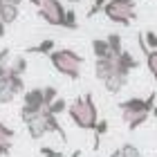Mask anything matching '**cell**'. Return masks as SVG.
I'll return each mask as SVG.
<instances>
[{
  "instance_id": "5bb4252c",
  "label": "cell",
  "mask_w": 157,
  "mask_h": 157,
  "mask_svg": "<svg viewBox=\"0 0 157 157\" xmlns=\"http://www.w3.org/2000/svg\"><path fill=\"white\" fill-rule=\"evenodd\" d=\"M0 20L2 25H11L18 20V7H11V5H0Z\"/></svg>"
},
{
  "instance_id": "30bf717a",
  "label": "cell",
  "mask_w": 157,
  "mask_h": 157,
  "mask_svg": "<svg viewBox=\"0 0 157 157\" xmlns=\"http://www.w3.org/2000/svg\"><path fill=\"white\" fill-rule=\"evenodd\" d=\"M128 83V76H124V74H119V72H112L108 78L103 81V85H105V90L108 92H112V94H117V92H121L124 90V85Z\"/></svg>"
},
{
  "instance_id": "6da1fadb",
  "label": "cell",
  "mask_w": 157,
  "mask_h": 157,
  "mask_svg": "<svg viewBox=\"0 0 157 157\" xmlns=\"http://www.w3.org/2000/svg\"><path fill=\"white\" fill-rule=\"evenodd\" d=\"M65 112L70 115V119H72L78 128H83V130H94V126H97V121H99L97 105H94V99H92V94L76 97L74 101L67 105Z\"/></svg>"
},
{
  "instance_id": "277c9868",
  "label": "cell",
  "mask_w": 157,
  "mask_h": 157,
  "mask_svg": "<svg viewBox=\"0 0 157 157\" xmlns=\"http://www.w3.org/2000/svg\"><path fill=\"white\" fill-rule=\"evenodd\" d=\"M103 13L108 16V20L117 25L128 27L137 18V9H135V0H108L103 7Z\"/></svg>"
},
{
  "instance_id": "e0dca14e",
  "label": "cell",
  "mask_w": 157,
  "mask_h": 157,
  "mask_svg": "<svg viewBox=\"0 0 157 157\" xmlns=\"http://www.w3.org/2000/svg\"><path fill=\"white\" fill-rule=\"evenodd\" d=\"M45 110L49 112V115H54V117H59V115H61V112H65V110H67V101H65V99H61V97H59V99H56V101H54V103H49V105H47V108H45Z\"/></svg>"
},
{
  "instance_id": "8992f818",
  "label": "cell",
  "mask_w": 157,
  "mask_h": 157,
  "mask_svg": "<svg viewBox=\"0 0 157 157\" xmlns=\"http://www.w3.org/2000/svg\"><path fill=\"white\" fill-rule=\"evenodd\" d=\"M18 94H25V83H23V76L9 74V70H7L5 81L0 83V103H11Z\"/></svg>"
},
{
  "instance_id": "8fae6325",
  "label": "cell",
  "mask_w": 157,
  "mask_h": 157,
  "mask_svg": "<svg viewBox=\"0 0 157 157\" xmlns=\"http://www.w3.org/2000/svg\"><path fill=\"white\" fill-rule=\"evenodd\" d=\"M112 72H115V59H105V61H97L94 63V76L99 81H105Z\"/></svg>"
},
{
  "instance_id": "2e32d148",
  "label": "cell",
  "mask_w": 157,
  "mask_h": 157,
  "mask_svg": "<svg viewBox=\"0 0 157 157\" xmlns=\"http://www.w3.org/2000/svg\"><path fill=\"white\" fill-rule=\"evenodd\" d=\"M25 70H27V59H25V56H18V59H13V61H11V65H9V74L23 76Z\"/></svg>"
},
{
  "instance_id": "4316f807",
  "label": "cell",
  "mask_w": 157,
  "mask_h": 157,
  "mask_svg": "<svg viewBox=\"0 0 157 157\" xmlns=\"http://www.w3.org/2000/svg\"><path fill=\"white\" fill-rule=\"evenodd\" d=\"M151 112H153V115H155V119H157V105H155V108H153Z\"/></svg>"
},
{
  "instance_id": "9c48e42d",
  "label": "cell",
  "mask_w": 157,
  "mask_h": 157,
  "mask_svg": "<svg viewBox=\"0 0 157 157\" xmlns=\"http://www.w3.org/2000/svg\"><path fill=\"white\" fill-rule=\"evenodd\" d=\"M13 132L9 126H5L0 121V157H7L11 153V146H13Z\"/></svg>"
},
{
  "instance_id": "52a82bcc",
  "label": "cell",
  "mask_w": 157,
  "mask_h": 157,
  "mask_svg": "<svg viewBox=\"0 0 157 157\" xmlns=\"http://www.w3.org/2000/svg\"><path fill=\"white\" fill-rule=\"evenodd\" d=\"M23 105L29 110H36L43 112L45 110V103H43V88H32V90H25L23 94Z\"/></svg>"
},
{
  "instance_id": "44dd1931",
  "label": "cell",
  "mask_w": 157,
  "mask_h": 157,
  "mask_svg": "<svg viewBox=\"0 0 157 157\" xmlns=\"http://www.w3.org/2000/svg\"><path fill=\"white\" fill-rule=\"evenodd\" d=\"M141 38H144V45L148 49H157V34L151 29V32H146V34H141Z\"/></svg>"
},
{
  "instance_id": "ba28073f",
  "label": "cell",
  "mask_w": 157,
  "mask_h": 157,
  "mask_svg": "<svg viewBox=\"0 0 157 157\" xmlns=\"http://www.w3.org/2000/svg\"><path fill=\"white\" fill-rule=\"evenodd\" d=\"M148 117H151V112H139V110H124L121 112V119H124V124L135 130V128H139L141 124H146Z\"/></svg>"
},
{
  "instance_id": "9a60e30c",
  "label": "cell",
  "mask_w": 157,
  "mask_h": 157,
  "mask_svg": "<svg viewBox=\"0 0 157 157\" xmlns=\"http://www.w3.org/2000/svg\"><path fill=\"white\" fill-rule=\"evenodd\" d=\"M105 43H108V47H110V52L115 54V56H119L121 52H124V47H121V36L119 34H108V38H105Z\"/></svg>"
},
{
  "instance_id": "484cf974",
  "label": "cell",
  "mask_w": 157,
  "mask_h": 157,
  "mask_svg": "<svg viewBox=\"0 0 157 157\" xmlns=\"http://www.w3.org/2000/svg\"><path fill=\"white\" fill-rule=\"evenodd\" d=\"M5 36V25H2V20H0V38Z\"/></svg>"
},
{
  "instance_id": "d4e9b609",
  "label": "cell",
  "mask_w": 157,
  "mask_h": 157,
  "mask_svg": "<svg viewBox=\"0 0 157 157\" xmlns=\"http://www.w3.org/2000/svg\"><path fill=\"white\" fill-rule=\"evenodd\" d=\"M5 76H7V70H0V83L5 81Z\"/></svg>"
},
{
  "instance_id": "3957f363",
  "label": "cell",
  "mask_w": 157,
  "mask_h": 157,
  "mask_svg": "<svg viewBox=\"0 0 157 157\" xmlns=\"http://www.w3.org/2000/svg\"><path fill=\"white\" fill-rule=\"evenodd\" d=\"M25 126H27V132H29V137H32V139H40V137H45L47 132H56L63 141L67 139V135H65V130L61 128L59 119H56L54 115H49L47 110H43L38 117L29 119Z\"/></svg>"
},
{
  "instance_id": "4fadbf2b",
  "label": "cell",
  "mask_w": 157,
  "mask_h": 157,
  "mask_svg": "<svg viewBox=\"0 0 157 157\" xmlns=\"http://www.w3.org/2000/svg\"><path fill=\"white\" fill-rule=\"evenodd\" d=\"M92 52H94L97 61H105V59H117V56L110 52L108 43H105V40H101V38H94V40H92Z\"/></svg>"
},
{
  "instance_id": "f1b7e54d",
  "label": "cell",
  "mask_w": 157,
  "mask_h": 157,
  "mask_svg": "<svg viewBox=\"0 0 157 157\" xmlns=\"http://www.w3.org/2000/svg\"><path fill=\"white\" fill-rule=\"evenodd\" d=\"M78 155H81V153H74V155H72V157H78Z\"/></svg>"
},
{
  "instance_id": "7402d4cb",
  "label": "cell",
  "mask_w": 157,
  "mask_h": 157,
  "mask_svg": "<svg viewBox=\"0 0 157 157\" xmlns=\"http://www.w3.org/2000/svg\"><path fill=\"white\" fill-rule=\"evenodd\" d=\"M11 65V52H9V47H5V49H0V70H9Z\"/></svg>"
},
{
  "instance_id": "603a6c76",
  "label": "cell",
  "mask_w": 157,
  "mask_h": 157,
  "mask_svg": "<svg viewBox=\"0 0 157 157\" xmlns=\"http://www.w3.org/2000/svg\"><path fill=\"white\" fill-rule=\"evenodd\" d=\"M119 151H121V157H139V155H141L135 144H124Z\"/></svg>"
},
{
  "instance_id": "d6986e66",
  "label": "cell",
  "mask_w": 157,
  "mask_h": 157,
  "mask_svg": "<svg viewBox=\"0 0 157 157\" xmlns=\"http://www.w3.org/2000/svg\"><path fill=\"white\" fill-rule=\"evenodd\" d=\"M56 99H59V92H56L54 85H47V88H43V103H45V108L49 103H54Z\"/></svg>"
},
{
  "instance_id": "ffe728a7",
  "label": "cell",
  "mask_w": 157,
  "mask_h": 157,
  "mask_svg": "<svg viewBox=\"0 0 157 157\" xmlns=\"http://www.w3.org/2000/svg\"><path fill=\"white\" fill-rule=\"evenodd\" d=\"M63 27L65 29H76L78 23H76V13L72 9H65V20H63Z\"/></svg>"
},
{
  "instance_id": "cb8c5ba5",
  "label": "cell",
  "mask_w": 157,
  "mask_h": 157,
  "mask_svg": "<svg viewBox=\"0 0 157 157\" xmlns=\"http://www.w3.org/2000/svg\"><path fill=\"white\" fill-rule=\"evenodd\" d=\"M105 2H108V0H94V2H92V7L88 9V18H92V16H94V13H99V11H103Z\"/></svg>"
},
{
  "instance_id": "7a4b0ae2",
  "label": "cell",
  "mask_w": 157,
  "mask_h": 157,
  "mask_svg": "<svg viewBox=\"0 0 157 157\" xmlns=\"http://www.w3.org/2000/svg\"><path fill=\"white\" fill-rule=\"evenodd\" d=\"M49 61L56 72H61L67 78H76L81 76V65H83V56L76 54L74 49H54L52 54H47Z\"/></svg>"
},
{
  "instance_id": "f546056e",
  "label": "cell",
  "mask_w": 157,
  "mask_h": 157,
  "mask_svg": "<svg viewBox=\"0 0 157 157\" xmlns=\"http://www.w3.org/2000/svg\"><path fill=\"white\" fill-rule=\"evenodd\" d=\"M139 157H144V155H139Z\"/></svg>"
},
{
  "instance_id": "7c38bea8",
  "label": "cell",
  "mask_w": 157,
  "mask_h": 157,
  "mask_svg": "<svg viewBox=\"0 0 157 157\" xmlns=\"http://www.w3.org/2000/svg\"><path fill=\"white\" fill-rule=\"evenodd\" d=\"M139 47H141V52H144V56H146V65H148V70H151L153 78L157 81V49H148L144 45V38L141 36H139Z\"/></svg>"
},
{
  "instance_id": "5b68a950",
  "label": "cell",
  "mask_w": 157,
  "mask_h": 157,
  "mask_svg": "<svg viewBox=\"0 0 157 157\" xmlns=\"http://www.w3.org/2000/svg\"><path fill=\"white\" fill-rule=\"evenodd\" d=\"M38 16L52 27H63L65 7L61 0H38Z\"/></svg>"
},
{
  "instance_id": "ac0fdd59",
  "label": "cell",
  "mask_w": 157,
  "mask_h": 157,
  "mask_svg": "<svg viewBox=\"0 0 157 157\" xmlns=\"http://www.w3.org/2000/svg\"><path fill=\"white\" fill-rule=\"evenodd\" d=\"M27 52H38V54H52L54 52V40H43L38 43V45H34V47H27Z\"/></svg>"
},
{
  "instance_id": "83f0119b",
  "label": "cell",
  "mask_w": 157,
  "mask_h": 157,
  "mask_svg": "<svg viewBox=\"0 0 157 157\" xmlns=\"http://www.w3.org/2000/svg\"><path fill=\"white\" fill-rule=\"evenodd\" d=\"M67 2H81V0H67Z\"/></svg>"
}]
</instances>
